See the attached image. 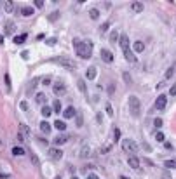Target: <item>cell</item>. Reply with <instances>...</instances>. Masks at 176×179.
<instances>
[{
	"instance_id": "1",
	"label": "cell",
	"mask_w": 176,
	"mask_h": 179,
	"mask_svg": "<svg viewBox=\"0 0 176 179\" xmlns=\"http://www.w3.org/2000/svg\"><path fill=\"white\" fill-rule=\"evenodd\" d=\"M75 52L82 59H89L93 56V42L91 40H73Z\"/></svg>"
},
{
	"instance_id": "2",
	"label": "cell",
	"mask_w": 176,
	"mask_h": 179,
	"mask_svg": "<svg viewBox=\"0 0 176 179\" xmlns=\"http://www.w3.org/2000/svg\"><path fill=\"white\" fill-rule=\"evenodd\" d=\"M129 110H131V115L133 117H139V111H141V103L136 96H131L129 98Z\"/></svg>"
},
{
	"instance_id": "3",
	"label": "cell",
	"mask_w": 176,
	"mask_h": 179,
	"mask_svg": "<svg viewBox=\"0 0 176 179\" xmlns=\"http://www.w3.org/2000/svg\"><path fill=\"white\" fill-rule=\"evenodd\" d=\"M122 150H124L126 153H133V155H134L138 151V144L133 139H124L122 141Z\"/></svg>"
},
{
	"instance_id": "4",
	"label": "cell",
	"mask_w": 176,
	"mask_h": 179,
	"mask_svg": "<svg viewBox=\"0 0 176 179\" xmlns=\"http://www.w3.org/2000/svg\"><path fill=\"white\" fill-rule=\"evenodd\" d=\"M18 138L19 141H24L30 138V127L28 125H24V123H19V132H18Z\"/></svg>"
},
{
	"instance_id": "5",
	"label": "cell",
	"mask_w": 176,
	"mask_h": 179,
	"mask_svg": "<svg viewBox=\"0 0 176 179\" xmlns=\"http://www.w3.org/2000/svg\"><path fill=\"white\" fill-rule=\"evenodd\" d=\"M47 153H49V157H51L52 160H61L63 158V151H61L59 148H49Z\"/></svg>"
},
{
	"instance_id": "6",
	"label": "cell",
	"mask_w": 176,
	"mask_h": 179,
	"mask_svg": "<svg viewBox=\"0 0 176 179\" xmlns=\"http://www.w3.org/2000/svg\"><path fill=\"white\" fill-rule=\"evenodd\" d=\"M166 103H167V98H166L164 94H160L155 99V108L157 110H164V108H166Z\"/></svg>"
},
{
	"instance_id": "7",
	"label": "cell",
	"mask_w": 176,
	"mask_h": 179,
	"mask_svg": "<svg viewBox=\"0 0 176 179\" xmlns=\"http://www.w3.org/2000/svg\"><path fill=\"white\" fill-rule=\"evenodd\" d=\"M101 59L105 63H114V54L108 49H101Z\"/></svg>"
},
{
	"instance_id": "8",
	"label": "cell",
	"mask_w": 176,
	"mask_h": 179,
	"mask_svg": "<svg viewBox=\"0 0 176 179\" xmlns=\"http://www.w3.org/2000/svg\"><path fill=\"white\" fill-rule=\"evenodd\" d=\"M52 61H54V63H59V64H63V66H68V68H75V63H72L68 58H54Z\"/></svg>"
},
{
	"instance_id": "9",
	"label": "cell",
	"mask_w": 176,
	"mask_h": 179,
	"mask_svg": "<svg viewBox=\"0 0 176 179\" xmlns=\"http://www.w3.org/2000/svg\"><path fill=\"white\" fill-rule=\"evenodd\" d=\"M52 91H54V94H56V96H63V94L66 92V89H65V83H61V82H56V83H54V87H52Z\"/></svg>"
},
{
	"instance_id": "10",
	"label": "cell",
	"mask_w": 176,
	"mask_h": 179,
	"mask_svg": "<svg viewBox=\"0 0 176 179\" xmlns=\"http://www.w3.org/2000/svg\"><path fill=\"white\" fill-rule=\"evenodd\" d=\"M14 30H16L14 21H7V23L4 24V31H5V35H12V33H14Z\"/></svg>"
},
{
	"instance_id": "11",
	"label": "cell",
	"mask_w": 176,
	"mask_h": 179,
	"mask_svg": "<svg viewBox=\"0 0 176 179\" xmlns=\"http://www.w3.org/2000/svg\"><path fill=\"white\" fill-rule=\"evenodd\" d=\"M119 44H120V47H122V51H124V52H126V51H129V39H127V35H120Z\"/></svg>"
},
{
	"instance_id": "12",
	"label": "cell",
	"mask_w": 176,
	"mask_h": 179,
	"mask_svg": "<svg viewBox=\"0 0 176 179\" xmlns=\"http://www.w3.org/2000/svg\"><path fill=\"white\" fill-rule=\"evenodd\" d=\"M127 165L133 167V169H139V158L134 157V155H131V157L127 158Z\"/></svg>"
},
{
	"instance_id": "13",
	"label": "cell",
	"mask_w": 176,
	"mask_h": 179,
	"mask_svg": "<svg viewBox=\"0 0 176 179\" xmlns=\"http://www.w3.org/2000/svg\"><path fill=\"white\" fill-rule=\"evenodd\" d=\"M63 117H65V118H73V117H75V108H73V106H68V108L63 111Z\"/></svg>"
},
{
	"instance_id": "14",
	"label": "cell",
	"mask_w": 176,
	"mask_h": 179,
	"mask_svg": "<svg viewBox=\"0 0 176 179\" xmlns=\"http://www.w3.org/2000/svg\"><path fill=\"white\" fill-rule=\"evenodd\" d=\"M66 141H68V136H65V134H59V136H56V138H54V144L61 146V144H65Z\"/></svg>"
},
{
	"instance_id": "15",
	"label": "cell",
	"mask_w": 176,
	"mask_h": 179,
	"mask_svg": "<svg viewBox=\"0 0 176 179\" xmlns=\"http://www.w3.org/2000/svg\"><path fill=\"white\" fill-rule=\"evenodd\" d=\"M85 77H87L89 80L96 78V66H89V68H87V71H85Z\"/></svg>"
},
{
	"instance_id": "16",
	"label": "cell",
	"mask_w": 176,
	"mask_h": 179,
	"mask_svg": "<svg viewBox=\"0 0 176 179\" xmlns=\"http://www.w3.org/2000/svg\"><path fill=\"white\" fill-rule=\"evenodd\" d=\"M40 131H42L44 134H49V132H51V123H49V122H45V120H44V122H40Z\"/></svg>"
},
{
	"instance_id": "17",
	"label": "cell",
	"mask_w": 176,
	"mask_h": 179,
	"mask_svg": "<svg viewBox=\"0 0 176 179\" xmlns=\"http://www.w3.org/2000/svg\"><path fill=\"white\" fill-rule=\"evenodd\" d=\"M89 155H91V148H89L87 144H84L82 150H80V158H87Z\"/></svg>"
},
{
	"instance_id": "18",
	"label": "cell",
	"mask_w": 176,
	"mask_h": 179,
	"mask_svg": "<svg viewBox=\"0 0 176 179\" xmlns=\"http://www.w3.org/2000/svg\"><path fill=\"white\" fill-rule=\"evenodd\" d=\"M131 9H133L134 12H141V11L145 9V5H143V2H133V4H131Z\"/></svg>"
},
{
	"instance_id": "19",
	"label": "cell",
	"mask_w": 176,
	"mask_h": 179,
	"mask_svg": "<svg viewBox=\"0 0 176 179\" xmlns=\"http://www.w3.org/2000/svg\"><path fill=\"white\" fill-rule=\"evenodd\" d=\"M124 58H126V61H129V63H136L138 61L136 56H134L131 51H126V52H124Z\"/></svg>"
},
{
	"instance_id": "20",
	"label": "cell",
	"mask_w": 176,
	"mask_h": 179,
	"mask_svg": "<svg viewBox=\"0 0 176 179\" xmlns=\"http://www.w3.org/2000/svg\"><path fill=\"white\" fill-rule=\"evenodd\" d=\"M35 101H37L39 104H45V103H47V96H45L44 92H39V94L35 96Z\"/></svg>"
},
{
	"instance_id": "21",
	"label": "cell",
	"mask_w": 176,
	"mask_h": 179,
	"mask_svg": "<svg viewBox=\"0 0 176 179\" xmlns=\"http://www.w3.org/2000/svg\"><path fill=\"white\" fill-rule=\"evenodd\" d=\"M77 85H78V91H80L82 94H85V92H87V85H85V82H84L82 78L77 80Z\"/></svg>"
},
{
	"instance_id": "22",
	"label": "cell",
	"mask_w": 176,
	"mask_h": 179,
	"mask_svg": "<svg viewBox=\"0 0 176 179\" xmlns=\"http://www.w3.org/2000/svg\"><path fill=\"white\" fill-rule=\"evenodd\" d=\"M133 49H134V52H143L145 51V44L143 42H134V45H133Z\"/></svg>"
},
{
	"instance_id": "23",
	"label": "cell",
	"mask_w": 176,
	"mask_h": 179,
	"mask_svg": "<svg viewBox=\"0 0 176 179\" xmlns=\"http://www.w3.org/2000/svg\"><path fill=\"white\" fill-rule=\"evenodd\" d=\"M59 16H61V12H59V11H54V12H51V14L47 16V19L51 21V23H54V21L59 19Z\"/></svg>"
},
{
	"instance_id": "24",
	"label": "cell",
	"mask_w": 176,
	"mask_h": 179,
	"mask_svg": "<svg viewBox=\"0 0 176 179\" xmlns=\"http://www.w3.org/2000/svg\"><path fill=\"white\" fill-rule=\"evenodd\" d=\"M4 9H5L7 12H12V11H14V4H12L11 0H5V2H4Z\"/></svg>"
},
{
	"instance_id": "25",
	"label": "cell",
	"mask_w": 176,
	"mask_h": 179,
	"mask_svg": "<svg viewBox=\"0 0 176 179\" xmlns=\"http://www.w3.org/2000/svg\"><path fill=\"white\" fill-rule=\"evenodd\" d=\"M54 127H56L58 131H66V123H65L63 120H56V122H54Z\"/></svg>"
},
{
	"instance_id": "26",
	"label": "cell",
	"mask_w": 176,
	"mask_h": 179,
	"mask_svg": "<svg viewBox=\"0 0 176 179\" xmlns=\"http://www.w3.org/2000/svg\"><path fill=\"white\" fill-rule=\"evenodd\" d=\"M12 155H14V157H21V155H24V150H23L21 146H14V148H12Z\"/></svg>"
},
{
	"instance_id": "27",
	"label": "cell",
	"mask_w": 176,
	"mask_h": 179,
	"mask_svg": "<svg viewBox=\"0 0 176 179\" xmlns=\"http://www.w3.org/2000/svg\"><path fill=\"white\" fill-rule=\"evenodd\" d=\"M21 14L23 16H32L33 14V7H23L21 9Z\"/></svg>"
},
{
	"instance_id": "28",
	"label": "cell",
	"mask_w": 176,
	"mask_h": 179,
	"mask_svg": "<svg viewBox=\"0 0 176 179\" xmlns=\"http://www.w3.org/2000/svg\"><path fill=\"white\" fill-rule=\"evenodd\" d=\"M164 165H166V169H176V160H166Z\"/></svg>"
},
{
	"instance_id": "29",
	"label": "cell",
	"mask_w": 176,
	"mask_h": 179,
	"mask_svg": "<svg viewBox=\"0 0 176 179\" xmlns=\"http://www.w3.org/2000/svg\"><path fill=\"white\" fill-rule=\"evenodd\" d=\"M24 40H26V33H23V35H19V37H14V44L19 45V44H23Z\"/></svg>"
},
{
	"instance_id": "30",
	"label": "cell",
	"mask_w": 176,
	"mask_h": 179,
	"mask_svg": "<svg viewBox=\"0 0 176 179\" xmlns=\"http://www.w3.org/2000/svg\"><path fill=\"white\" fill-rule=\"evenodd\" d=\"M51 113H52V110L49 106H42V115L44 117H51Z\"/></svg>"
},
{
	"instance_id": "31",
	"label": "cell",
	"mask_w": 176,
	"mask_h": 179,
	"mask_svg": "<svg viewBox=\"0 0 176 179\" xmlns=\"http://www.w3.org/2000/svg\"><path fill=\"white\" fill-rule=\"evenodd\" d=\"M89 16H91L93 19H98V18H99V12H98V9H91V11H89Z\"/></svg>"
},
{
	"instance_id": "32",
	"label": "cell",
	"mask_w": 176,
	"mask_h": 179,
	"mask_svg": "<svg viewBox=\"0 0 176 179\" xmlns=\"http://www.w3.org/2000/svg\"><path fill=\"white\" fill-rule=\"evenodd\" d=\"M4 80H5V85H7V92H11L12 89H11V77L5 73V77H4Z\"/></svg>"
},
{
	"instance_id": "33",
	"label": "cell",
	"mask_w": 176,
	"mask_h": 179,
	"mask_svg": "<svg viewBox=\"0 0 176 179\" xmlns=\"http://www.w3.org/2000/svg\"><path fill=\"white\" fill-rule=\"evenodd\" d=\"M117 39H120V37H119V33H117V31H112V33H110V42H112V44H115Z\"/></svg>"
},
{
	"instance_id": "34",
	"label": "cell",
	"mask_w": 176,
	"mask_h": 179,
	"mask_svg": "<svg viewBox=\"0 0 176 179\" xmlns=\"http://www.w3.org/2000/svg\"><path fill=\"white\" fill-rule=\"evenodd\" d=\"M122 77H124V80H126V83H127V85H129V83L133 82V80H131V77H129V73H127V71H124V73H122Z\"/></svg>"
},
{
	"instance_id": "35",
	"label": "cell",
	"mask_w": 176,
	"mask_h": 179,
	"mask_svg": "<svg viewBox=\"0 0 176 179\" xmlns=\"http://www.w3.org/2000/svg\"><path fill=\"white\" fill-rule=\"evenodd\" d=\"M52 108H54L56 113H59V111H61V103H59V101H54V106H52Z\"/></svg>"
},
{
	"instance_id": "36",
	"label": "cell",
	"mask_w": 176,
	"mask_h": 179,
	"mask_svg": "<svg viewBox=\"0 0 176 179\" xmlns=\"http://www.w3.org/2000/svg\"><path fill=\"white\" fill-rule=\"evenodd\" d=\"M173 75H175V70H173V68H169V70L166 71V78L169 80V78H171V77H173Z\"/></svg>"
},
{
	"instance_id": "37",
	"label": "cell",
	"mask_w": 176,
	"mask_h": 179,
	"mask_svg": "<svg viewBox=\"0 0 176 179\" xmlns=\"http://www.w3.org/2000/svg\"><path fill=\"white\" fill-rule=\"evenodd\" d=\"M114 139L115 141L120 139V131H119V129H114Z\"/></svg>"
},
{
	"instance_id": "38",
	"label": "cell",
	"mask_w": 176,
	"mask_h": 179,
	"mask_svg": "<svg viewBox=\"0 0 176 179\" xmlns=\"http://www.w3.org/2000/svg\"><path fill=\"white\" fill-rule=\"evenodd\" d=\"M155 139L157 141H164V134H162V132H157V134H155Z\"/></svg>"
},
{
	"instance_id": "39",
	"label": "cell",
	"mask_w": 176,
	"mask_h": 179,
	"mask_svg": "<svg viewBox=\"0 0 176 179\" xmlns=\"http://www.w3.org/2000/svg\"><path fill=\"white\" fill-rule=\"evenodd\" d=\"M169 94H171V96H176V83H173V87L169 89Z\"/></svg>"
},
{
	"instance_id": "40",
	"label": "cell",
	"mask_w": 176,
	"mask_h": 179,
	"mask_svg": "<svg viewBox=\"0 0 176 179\" xmlns=\"http://www.w3.org/2000/svg\"><path fill=\"white\" fill-rule=\"evenodd\" d=\"M33 4H35V7H44V2H42V0H35V2H33Z\"/></svg>"
},
{
	"instance_id": "41",
	"label": "cell",
	"mask_w": 176,
	"mask_h": 179,
	"mask_svg": "<svg viewBox=\"0 0 176 179\" xmlns=\"http://www.w3.org/2000/svg\"><path fill=\"white\" fill-rule=\"evenodd\" d=\"M154 125H155V127H160V125H162V120H160V118H155V120H154Z\"/></svg>"
},
{
	"instance_id": "42",
	"label": "cell",
	"mask_w": 176,
	"mask_h": 179,
	"mask_svg": "<svg viewBox=\"0 0 176 179\" xmlns=\"http://www.w3.org/2000/svg\"><path fill=\"white\" fill-rule=\"evenodd\" d=\"M77 125H78V127L82 125V115H80V113L77 115Z\"/></svg>"
},
{
	"instance_id": "43",
	"label": "cell",
	"mask_w": 176,
	"mask_h": 179,
	"mask_svg": "<svg viewBox=\"0 0 176 179\" xmlns=\"http://www.w3.org/2000/svg\"><path fill=\"white\" fill-rule=\"evenodd\" d=\"M42 83H44V85H49V83H51V78H49V77H47V78H44V80H42Z\"/></svg>"
},
{
	"instance_id": "44",
	"label": "cell",
	"mask_w": 176,
	"mask_h": 179,
	"mask_svg": "<svg viewBox=\"0 0 176 179\" xmlns=\"http://www.w3.org/2000/svg\"><path fill=\"white\" fill-rule=\"evenodd\" d=\"M21 110H28V104H26V101H23V103H21Z\"/></svg>"
},
{
	"instance_id": "45",
	"label": "cell",
	"mask_w": 176,
	"mask_h": 179,
	"mask_svg": "<svg viewBox=\"0 0 176 179\" xmlns=\"http://www.w3.org/2000/svg\"><path fill=\"white\" fill-rule=\"evenodd\" d=\"M47 44H49V45H54V44H56V39H49L47 40Z\"/></svg>"
},
{
	"instance_id": "46",
	"label": "cell",
	"mask_w": 176,
	"mask_h": 179,
	"mask_svg": "<svg viewBox=\"0 0 176 179\" xmlns=\"http://www.w3.org/2000/svg\"><path fill=\"white\" fill-rule=\"evenodd\" d=\"M87 179H99V178L96 176V174H89V176H87Z\"/></svg>"
},
{
	"instance_id": "47",
	"label": "cell",
	"mask_w": 176,
	"mask_h": 179,
	"mask_svg": "<svg viewBox=\"0 0 176 179\" xmlns=\"http://www.w3.org/2000/svg\"><path fill=\"white\" fill-rule=\"evenodd\" d=\"M32 162H33V163H39V160H37V157H35L33 153H32Z\"/></svg>"
},
{
	"instance_id": "48",
	"label": "cell",
	"mask_w": 176,
	"mask_h": 179,
	"mask_svg": "<svg viewBox=\"0 0 176 179\" xmlns=\"http://www.w3.org/2000/svg\"><path fill=\"white\" fill-rule=\"evenodd\" d=\"M162 179H171V178H169V174H167V172H166V174H164V176H162Z\"/></svg>"
},
{
	"instance_id": "49",
	"label": "cell",
	"mask_w": 176,
	"mask_h": 179,
	"mask_svg": "<svg viewBox=\"0 0 176 179\" xmlns=\"http://www.w3.org/2000/svg\"><path fill=\"white\" fill-rule=\"evenodd\" d=\"M0 44H4V39H2V35H0Z\"/></svg>"
},
{
	"instance_id": "50",
	"label": "cell",
	"mask_w": 176,
	"mask_h": 179,
	"mask_svg": "<svg viewBox=\"0 0 176 179\" xmlns=\"http://www.w3.org/2000/svg\"><path fill=\"white\" fill-rule=\"evenodd\" d=\"M173 70H175V73H176V63H175V66H173Z\"/></svg>"
},
{
	"instance_id": "51",
	"label": "cell",
	"mask_w": 176,
	"mask_h": 179,
	"mask_svg": "<svg viewBox=\"0 0 176 179\" xmlns=\"http://www.w3.org/2000/svg\"><path fill=\"white\" fill-rule=\"evenodd\" d=\"M72 179H78V178H75V176H73V178H72Z\"/></svg>"
}]
</instances>
